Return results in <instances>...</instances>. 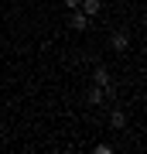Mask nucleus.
I'll use <instances>...</instances> for the list:
<instances>
[{"instance_id": "f257e3e1", "label": "nucleus", "mask_w": 147, "mask_h": 154, "mask_svg": "<svg viewBox=\"0 0 147 154\" xmlns=\"http://www.w3.org/2000/svg\"><path fill=\"white\" fill-rule=\"evenodd\" d=\"M89 24H93V17H89L86 11H79V7H75V11H72V17H69V28H72V31H86Z\"/></svg>"}, {"instance_id": "f03ea898", "label": "nucleus", "mask_w": 147, "mask_h": 154, "mask_svg": "<svg viewBox=\"0 0 147 154\" xmlns=\"http://www.w3.org/2000/svg\"><path fill=\"white\" fill-rule=\"evenodd\" d=\"M109 48H113V51H127V48H130V34H127V31H113V34H109Z\"/></svg>"}, {"instance_id": "7ed1b4c3", "label": "nucleus", "mask_w": 147, "mask_h": 154, "mask_svg": "<svg viewBox=\"0 0 147 154\" xmlns=\"http://www.w3.org/2000/svg\"><path fill=\"white\" fill-rule=\"evenodd\" d=\"M106 96H109V93H106V89L93 82V89H89V93H86V103H89V106H99V103H103V99H106Z\"/></svg>"}, {"instance_id": "20e7f679", "label": "nucleus", "mask_w": 147, "mask_h": 154, "mask_svg": "<svg viewBox=\"0 0 147 154\" xmlns=\"http://www.w3.org/2000/svg\"><path fill=\"white\" fill-rule=\"evenodd\" d=\"M93 82H96V86H103L106 93H113V86H109V72H106L103 65H96V72H93Z\"/></svg>"}, {"instance_id": "39448f33", "label": "nucleus", "mask_w": 147, "mask_h": 154, "mask_svg": "<svg viewBox=\"0 0 147 154\" xmlns=\"http://www.w3.org/2000/svg\"><path fill=\"white\" fill-rule=\"evenodd\" d=\"M79 11H86L89 17H96L99 11H103V0H82V4H79Z\"/></svg>"}, {"instance_id": "423d86ee", "label": "nucleus", "mask_w": 147, "mask_h": 154, "mask_svg": "<svg viewBox=\"0 0 147 154\" xmlns=\"http://www.w3.org/2000/svg\"><path fill=\"white\" fill-rule=\"evenodd\" d=\"M109 127H113V130H123V127H127L123 110H109Z\"/></svg>"}, {"instance_id": "0eeeda50", "label": "nucleus", "mask_w": 147, "mask_h": 154, "mask_svg": "<svg viewBox=\"0 0 147 154\" xmlns=\"http://www.w3.org/2000/svg\"><path fill=\"white\" fill-rule=\"evenodd\" d=\"M79 4H82V0H65V7H72V11H75Z\"/></svg>"}]
</instances>
